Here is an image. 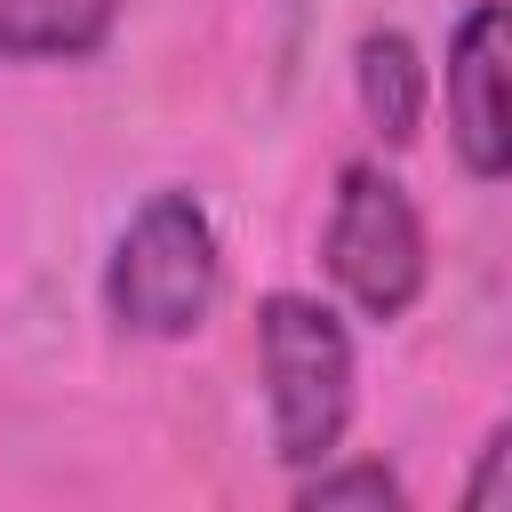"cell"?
Wrapping results in <instances>:
<instances>
[{"mask_svg": "<svg viewBox=\"0 0 512 512\" xmlns=\"http://www.w3.org/2000/svg\"><path fill=\"white\" fill-rule=\"evenodd\" d=\"M328 280L368 312V320H400L424 288V224L416 200L400 192V176L352 160L336 176V208H328Z\"/></svg>", "mask_w": 512, "mask_h": 512, "instance_id": "cell-3", "label": "cell"}, {"mask_svg": "<svg viewBox=\"0 0 512 512\" xmlns=\"http://www.w3.org/2000/svg\"><path fill=\"white\" fill-rule=\"evenodd\" d=\"M360 112L384 144H408L424 120V64L408 48V32H368L360 40Z\"/></svg>", "mask_w": 512, "mask_h": 512, "instance_id": "cell-6", "label": "cell"}, {"mask_svg": "<svg viewBox=\"0 0 512 512\" xmlns=\"http://www.w3.org/2000/svg\"><path fill=\"white\" fill-rule=\"evenodd\" d=\"M504 464H512V432H496V440H488V456H480V480H472V512H488V504L504 496Z\"/></svg>", "mask_w": 512, "mask_h": 512, "instance_id": "cell-8", "label": "cell"}, {"mask_svg": "<svg viewBox=\"0 0 512 512\" xmlns=\"http://www.w3.org/2000/svg\"><path fill=\"white\" fill-rule=\"evenodd\" d=\"M296 504H304V512H344V504H368V512H400L408 496H400V480H392L384 464H328V456H320V472L296 488Z\"/></svg>", "mask_w": 512, "mask_h": 512, "instance_id": "cell-7", "label": "cell"}, {"mask_svg": "<svg viewBox=\"0 0 512 512\" xmlns=\"http://www.w3.org/2000/svg\"><path fill=\"white\" fill-rule=\"evenodd\" d=\"M448 136L456 160L496 184L512 168V112H504V0H472L448 32Z\"/></svg>", "mask_w": 512, "mask_h": 512, "instance_id": "cell-4", "label": "cell"}, {"mask_svg": "<svg viewBox=\"0 0 512 512\" xmlns=\"http://www.w3.org/2000/svg\"><path fill=\"white\" fill-rule=\"evenodd\" d=\"M216 280H224V256H216L208 208L192 192H152L112 248L104 304L136 336H192L216 304Z\"/></svg>", "mask_w": 512, "mask_h": 512, "instance_id": "cell-2", "label": "cell"}, {"mask_svg": "<svg viewBox=\"0 0 512 512\" xmlns=\"http://www.w3.org/2000/svg\"><path fill=\"white\" fill-rule=\"evenodd\" d=\"M120 0H0V56H88Z\"/></svg>", "mask_w": 512, "mask_h": 512, "instance_id": "cell-5", "label": "cell"}, {"mask_svg": "<svg viewBox=\"0 0 512 512\" xmlns=\"http://www.w3.org/2000/svg\"><path fill=\"white\" fill-rule=\"evenodd\" d=\"M256 344H264V400H272V456L280 464H320L336 456L352 424V336L320 296H264L256 304Z\"/></svg>", "mask_w": 512, "mask_h": 512, "instance_id": "cell-1", "label": "cell"}]
</instances>
